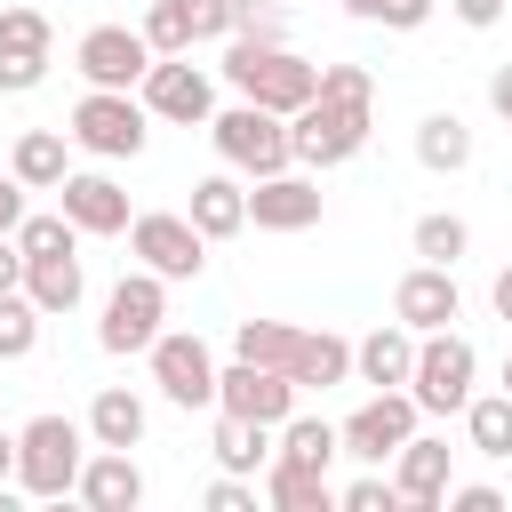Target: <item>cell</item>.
Wrapping results in <instances>:
<instances>
[{"instance_id":"obj_1","label":"cell","mask_w":512,"mask_h":512,"mask_svg":"<svg viewBox=\"0 0 512 512\" xmlns=\"http://www.w3.org/2000/svg\"><path fill=\"white\" fill-rule=\"evenodd\" d=\"M216 72H224V88H240L248 104H272V112H304L320 96V64H304L288 40H256V32H232Z\"/></svg>"},{"instance_id":"obj_2","label":"cell","mask_w":512,"mask_h":512,"mask_svg":"<svg viewBox=\"0 0 512 512\" xmlns=\"http://www.w3.org/2000/svg\"><path fill=\"white\" fill-rule=\"evenodd\" d=\"M88 416H32L24 432H16V488L24 496H40V504H56V496H72L80 488V464H88Z\"/></svg>"},{"instance_id":"obj_3","label":"cell","mask_w":512,"mask_h":512,"mask_svg":"<svg viewBox=\"0 0 512 512\" xmlns=\"http://www.w3.org/2000/svg\"><path fill=\"white\" fill-rule=\"evenodd\" d=\"M368 128H376V104L312 96L304 112H288V152H296V168L328 176V168H344V160H360V152H368Z\"/></svg>"},{"instance_id":"obj_4","label":"cell","mask_w":512,"mask_h":512,"mask_svg":"<svg viewBox=\"0 0 512 512\" xmlns=\"http://www.w3.org/2000/svg\"><path fill=\"white\" fill-rule=\"evenodd\" d=\"M64 136H72V152H88V160H136V152L152 144V112H144L136 88H88V96L72 104Z\"/></svg>"},{"instance_id":"obj_5","label":"cell","mask_w":512,"mask_h":512,"mask_svg":"<svg viewBox=\"0 0 512 512\" xmlns=\"http://www.w3.org/2000/svg\"><path fill=\"white\" fill-rule=\"evenodd\" d=\"M208 144H216V160L224 168H240L248 184L256 176H280V168H296V152H288V112H272V104H232V112H216L208 120Z\"/></svg>"},{"instance_id":"obj_6","label":"cell","mask_w":512,"mask_h":512,"mask_svg":"<svg viewBox=\"0 0 512 512\" xmlns=\"http://www.w3.org/2000/svg\"><path fill=\"white\" fill-rule=\"evenodd\" d=\"M472 384H480V352H472L464 328H432V336H416V376H408V392H416L424 416H464Z\"/></svg>"},{"instance_id":"obj_7","label":"cell","mask_w":512,"mask_h":512,"mask_svg":"<svg viewBox=\"0 0 512 512\" xmlns=\"http://www.w3.org/2000/svg\"><path fill=\"white\" fill-rule=\"evenodd\" d=\"M168 328V280L160 272H120L112 280V296H104V320H96V344L112 352V360H128V352H152V336Z\"/></svg>"},{"instance_id":"obj_8","label":"cell","mask_w":512,"mask_h":512,"mask_svg":"<svg viewBox=\"0 0 512 512\" xmlns=\"http://www.w3.org/2000/svg\"><path fill=\"white\" fill-rule=\"evenodd\" d=\"M208 232L184 216V208H144L136 224H128V256L144 264V272H160V280H200L208 272Z\"/></svg>"},{"instance_id":"obj_9","label":"cell","mask_w":512,"mask_h":512,"mask_svg":"<svg viewBox=\"0 0 512 512\" xmlns=\"http://www.w3.org/2000/svg\"><path fill=\"white\" fill-rule=\"evenodd\" d=\"M144 360H152V384H160L168 408H184V416H192V408H216V376H224V368H216V352H208L200 328H160Z\"/></svg>"},{"instance_id":"obj_10","label":"cell","mask_w":512,"mask_h":512,"mask_svg":"<svg viewBox=\"0 0 512 512\" xmlns=\"http://www.w3.org/2000/svg\"><path fill=\"white\" fill-rule=\"evenodd\" d=\"M336 432H344V456H360V464H392V456L424 432V408H416L408 384H384V392H368Z\"/></svg>"},{"instance_id":"obj_11","label":"cell","mask_w":512,"mask_h":512,"mask_svg":"<svg viewBox=\"0 0 512 512\" xmlns=\"http://www.w3.org/2000/svg\"><path fill=\"white\" fill-rule=\"evenodd\" d=\"M72 72H80L88 88H144V72H152L144 24H88V32L72 40Z\"/></svg>"},{"instance_id":"obj_12","label":"cell","mask_w":512,"mask_h":512,"mask_svg":"<svg viewBox=\"0 0 512 512\" xmlns=\"http://www.w3.org/2000/svg\"><path fill=\"white\" fill-rule=\"evenodd\" d=\"M144 112L152 120H168V128H208L216 120V80L192 64V56H152V72H144Z\"/></svg>"},{"instance_id":"obj_13","label":"cell","mask_w":512,"mask_h":512,"mask_svg":"<svg viewBox=\"0 0 512 512\" xmlns=\"http://www.w3.org/2000/svg\"><path fill=\"white\" fill-rule=\"evenodd\" d=\"M296 400H304V392H296V376H288V368L240 360V352H232V368L216 376V408H224V416H248V424H272V432L296 416Z\"/></svg>"},{"instance_id":"obj_14","label":"cell","mask_w":512,"mask_h":512,"mask_svg":"<svg viewBox=\"0 0 512 512\" xmlns=\"http://www.w3.org/2000/svg\"><path fill=\"white\" fill-rule=\"evenodd\" d=\"M320 176L312 168H280V176H256L248 184V224L256 232H312L320 224Z\"/></svg>"},{"instance_id":"obj_15","label":"cell","mask_w":512,"mask_h":512,"mask_svg":"<svg viewBox=\"0 0 512 512\" xmlns=\"http://www.w3.org/2000/svg\"><path fill=\"white\" fill-rule=\"evenodd\" d=\"M392 320H408L416 336H432V328H456L464 320V288H456V264H408L400 272V288H392Z\"/></svg>"},{"instance_id":"obj_16","label":"cell","mask_w":512,"mask_h":512,"mask_svg":"<svg viewBox=\"0 0 512 512\" xmlns=\"http://www.w3.org/2000/svg\"><path fill=\"white\" fill-rule=\"evenodd\" d=\"M56 208L80 224V240H112V232H128V224H136V208H128L120 176H104V168H72V176L56 184Z\"/></svg>"},{"instance_id":"obj_17","label":"cell","mask_w":512,"mask_h":512,"mask_svg":"<svg viewBox=\"0 0 512 512\" xmlns=\"http://www.w3.org/2000/svg\"><path fill=\"white\" fill-rule=\"evenodd\" d=\"M448 480H456V448H448V440H432V432H416V440L392 456V488H400V512H440Z\"/></svg>"},{"instance_id":"obj_18","label":"cell","mask_w":512,"mask_h":512,"mask_svg":"<svg viewBox=\"0 0 512 512\" xmlns=\"http://www.w3.org/2000/svg\"><path fill=\"white\" fill-rule=\"evenodd\" d=\"M72 496H80L88 512H136V504H144V464H136V448H88Z\"/></svg>"},{"instance_id":"obj_19","label":"cell","mask_w":512,"mask_h":512,"mask_svg":"<svg viewBox=\"0 0 512 512\" xmlns=\"http://www.w3.org/2000/svg\"><path fill=\"white\" fill-rule=\"evenodd\" d=\"M352 376H360L368 392L408 384V376H416V328H408V320H376V328L352 344Z\"/></svg>"},{"instance_id":"obj_20","label":"cell","mask_w":512,"mask_h":512,"mask_svg":"<svg viewBox=\"0 0 512 512\" xmlns=\"http://www.w3.org/2000/svg\"><path fill=\"white\" fill-rule=\"evenodd\" d=\"M184 216H192L208 240H240V232H248V184H240V168L200 176V184H192V200H184Z\"/></svg>"},{"instance_id":"obj_21","label":"cell","mask_w":512,"mask_h":512,"mask_svg":"<svg viewBox=\"0 0 512 512\" xmlns=\"http://www.w3.org/2000/svg\"><path fill=\"white\" fill-rule=\"evenodd\" d=\"M288 376H296V392H336V384H352V336H336V328H304Z\"/></svg>"},{"instance_id":"obj_22","label":"cell","mask_w":512,"mask_h":512,"mask_svg":"<svg viewBox=\"0 0 512 512\" xmlns=\"http://www.w3.org/2000/svg\"><path fill=\"white\" fill-rule=\"evenodd\" d=\"M24 296L48 312V320H64V312H80V296H88V272H80V248L72 256H24Z\"/></svg>"},{"instance_id":"obj_23","label":"cell","mask_w":512,"mask_h":512,"mask_svg":"<svg viewBox=\"0 0 512 512\" xmlns=\"http://www.w3.org/2000/svg\"><path fill=\"white\" fill-rule=\"evenodd\" d=\"M8 168H16L32 192H56V184L72 176V136H64V128H24V136L8 144Z\"/></svg>"},{"instance_id":"obj_24","label":"cell","mask_w":512,"mask_h":512,"mask_svg":"<svg viewBox=\"0 0 512 512\" xmlns=\"http://www.w3.org/2000/svg\"><path fill=\"white\" fill-rule=\"evenodd\" d=\"M144 392H128V384H104L96 400H88V440L96 448H144Z\"/></svg>"},{"instance_id":"obj_25","label":"cell","mask_w":512,"mask_h":512,"mask_svg":"<svg viewBox=\"0 0 512 512\" xmlns=\"http://www.w3.org/2000/svg\"><path fill=\"white\" fill-rule=\"evenodd\" d=\"M264 504H272V512H328V504H336V480L312 472V464L272 456V464H264Z\"/></svg>"},{"instance_id":"obj_26","label":"cell","mask_w":512,"mask_h":512,"mask_svg":"<svg viewBox=\"0 0 512 512\" xmlns=\"http://www.w3.org/2000/svg\"><path fill=\"white\" fill-rule=\"evenodd\" d=\"M416 160H424L432 176L472 168V128H464V112H424V120H416Z\"/></svg>"},{"instance_id":"obj_27","label":"cell","mask_w":512,"mask_h":512,"mask_svg":"<svg viewBox=\"0 0 512 512\" xmlns=\"http://www.w3.org/2000/svg\"><path fill=\"white\" fill-rule=\"evenodd\" d=\"M272 456H288V464H312V472H328V464L344 456V432H336L328 416H288V424L272 432Z\"/></svg>"},{"instance_id":"obj_28","label":"cell","mask_w":512,"mask_h":512,"mask_svg":"<svg viewBox=\"0 0 512 512\" xmlns=\"http://www.w3.org/2000/svg\"><path fill=\"white\" fill-rule=\"evenodd\" d=\"M464 440H472V456H512V392H472L464 400Z\"/></svg>"},{"instance_id":"obj_29","label":"cell","mask_w":512,"mask_h":512,"mask_svg":"<svg viewBox=\"0 0 512 512\" xmlns=\"http://www.w3.org/2000/svg\"><path fill=\"white\" fill-rule=\"evenodd\" d=\"M216 464L224 472H264L272 464V424H248V416L216 408Z\"/></svg>"},{"instance_id":"obj_30","label":"cell","mask_w":512,"mask_h":512,"mask_svg":"<svg viewBox=\"0 0 512 512\" xmlns=\"http://www.w3.org/2000/svg\"><path fill=\"white\" fill-rule=\"evenodd\" d=\"M144 40H152V56H192V40H200L192 0H152L144 8Z\"/></svg>"},{"instance_id":"obj_31","label":"cell","mask_w":512,"mask_h":512,"mask_svg":"<svg viewBox=\"0 0 512 512\" xmlns=\"http://www.w3.org/2000/svg\"><path fill=\"white\" fill-rule=\"evenodd\" d=\"M408 248H416L424 264H456V256L472 248V224H464V216H448V208H432V216H416Z\"/></svg>"},{"instance_id":"obj_32","label":"cell","mask_w":512,"mask_h":512,"mask_svg":"<svg viewBox=\"0 0 512 512\" xmlns=\"http://www.w3.org/2000/svg\"><path fill=\"white\" fill-rule=\"evenodd\" d=\"M296 336L304 328H288V320H240L232 328V352L240 360H264V368H288L296 360Z\"/></svg>"},{"instance_id":"obj_33","label":"cell","mask_w":512,"mask_h":512,"mask_svg":"<svg viewBox=\"0 0 512 512\" xmlns=\"http://www.w3.org/2000/svg\"><path fill=\"white\" fill-rule=\"evenodd\" d=\"M16 248H24V256H72V248H80V224H72L64 208H32V216L16 224Z\"/></svg>"},{"instance_id":"obj_34","label":"cell","mask_w":512,"mask_h":512,"mask_svg":"<svg viewBox=\"0 0 512 512\" xmlns=\"http://www.w3.org/2000/svg\"><path fill=\"white\" fill-rule=\"evenodd\" d=\"M0 56H56V24L40 8H0Z\"/></svg>"},{"instance_id":"obj_35","label":"cell","mask_w":512,"mask_h":512,"mask_svg":"<svg viewBox=\"0 0 512 512\" xmlns=\"http://www.w3.org/2000/svg\"><path fill=\"white\" fill-rule=\"evenodd\" d=\"M40 320H48V312H40L24 288H8V296H0V360H32V344H40Z\"/></svg>"},{"instance_id":"obj_36","label":"cell","mask_w":512,"mask_h":512,"mask_svg":"<svg viewBox=\"0 0 512 512\" xmlns=\"http://www.w3.org/2000/svg\"><path fill=\"white\" fill-rule=\"evenodd\" d=\"M336 504H344V512H400V488H392V480H384V464H376V472L344 480V488H336Z\"/></svg>"},{"instance_id":"obj_37","label":"cell","mask_w":512,"mask_h":512,"mask_svg":"<svg viewBox=\"0 0 512 512\" xmlns=\"http://www.w3.org/2000/svg\"><path fill=\"white\" fill-rule=\"evenodd\" d=\"M320 96H352V104H376V72H368V64H320Z\"/></svg>"},{"instance_id":"obj_38","label":"cell","mask_w":512,"mask_h":512,"mask_svg":"<svg viewBox=\"0 0 512 512\" xmlns=\"http://www.w3.org/2000/svg\"><path fill=\"white\" fill-rule=\"evenodd\" d=\"M440 504H448V512H504V488H488V480H448Z\"/></svg>"},{"instance_id":"obj_39","label":"cell","mask_w":512,"mask_h":512,"mask_svg":"<svg viewBox=\"0 0 512 512\" xmlns=\"http://www.w3.org/2000/svg\"><path fill=\"white\" fill-rule=\"evenodd\" d=\"M208 512H256V488H248V472H224V480H208Z\"/></svg>"},{"instance_id":"obj_40","label":"cell","mask_w":512,"mask_h":512,"mask_svg":"<svg viewBox=\"0 0 512 512\" xmlns=\"http://www.w3.org/2000/svg\"><path fill=\"white\" fill-rule=\"evenodd\" d=\"M48 80V64L40 56H0V96H32Z\"/></svg>"},{"instance_id":"obj_41","label":"cell","mask_w":512,"mask_h":512,"mask_svg":"<svg viewBox=\"0 0 512 512\" xmlns=\"http://www.w3.org/2000/svg\"><path fill=\"white\" fill-rule=\"evenodd\" d=\"M24 192H32V184H24L16 168H8V176H0V240H16V224L32 216V208H24Z\"/></svg>"},{"instance_id":"obj_42","label":"cell","mask_w":512,"mask_h":512,"mask_svg":"<svg viewBox=\"0 0 512 512\" xmlns=\"http://www.w3.org/2000/svg\"><path fill=\"white\" fill-rule=\"evenodd\" d=\"M432 8H440V0H384L376 24H384V32H416V24H432Z\"/></svg>"},{"instance_id":"obj_43","label":"cell","mask_w":512,"mask_h":512,"mask_svg":"<svg viewBox=\"0 0 512 512\" xmlns=\"http://www.w3.org/2000/svg\"><path fill=\"white\" fill-rule=\"evenodd\" d=\"M448 8H456V24H472V32H496V24L512 16L504 0H448Z\"/></svg>"},{"instance_id":"obj_44","label":"cell","mask_w":512,"mask_h":512,"mask_svg":"<svg viewBox=\"0 0 512 512\" xmlns=\"http://www.w3.org/2000/svg\"><path fill=\"white\" fill-rule=\"evenodd\" d=\"M488 112H496V120H512V64H496V72H488Z\"/></svg>"},{"instance_id":"obj_45","label":"cell","mask_w":512,"mask_h":512,"mask_svg":"<svg viewBox=\"0 0 512 512\" xmlns=\"http://www.w3.org/2000/svg\"><path fill=\"white\" fill-rule=\"evenodd\" d=\"M8 288H24V248H16V240H0V296H8Z\"/></svg>"},{"instance_id":"obj_46","label":"cell","mask_w":512,"mask_h":512,"mask_svg":"<svg viewBox=\"0 0 512 512\" xmlns=\"http://www.w3.org/2000/svg\"><path fill=\"white\" fill-rule=\"evenodd\" d=\"M488 304H496V320H512V264L488 280Z\"/></svg>"},{"instance_id":"obj_47","label":"cell","mask_w":512,"mask_h":512,"mask_svg":"<svg viewBox=\"0 0 512 512\" xmlns=\"http://www.w3.org/2000/svg\"><path fill=\"white\" fill-rule=\"evenodd\" d=\"M0 488H16V432H0Z\"/></svg>"},{"instance_id":"obj_48","label":"cell","mask_w":512,"mask_h":512,"mask_svg":"<svg viewBox=\"0 0 512 512\" xmlns=\"http://www.w3.org/2000/svg\"><path fill=\"white\" fill-rule=\"evenodd\" d=\"M344 16H360V24H376V16H384V0H344Z\"/></svg>"},{"instance_id":"obj_49","label":"cell","mask_w":512,"mask_h":512,"mask_svg":"<svg viewBox=\"0 0 512 512\" xmlns=\"http://www.w3.org/2000/svg\"><path fill=\"white\" fill-rule=\"evenodd\" d=\"M504 392H512V352H504Z\"/></svg>"},{"instance_id":"obj_50","label":"cell","mask_w":512,"mask_h":512,"mask_svg":"<svg viewBox=\"0 0 512 512\" xmlns=\"http://www.w3.org/2000/svg\"><path fill=\"white\" fill-rule=\"evenodd\" d=\"M0 368H8V360H0Z\"/></svg>"}]
</instances>
